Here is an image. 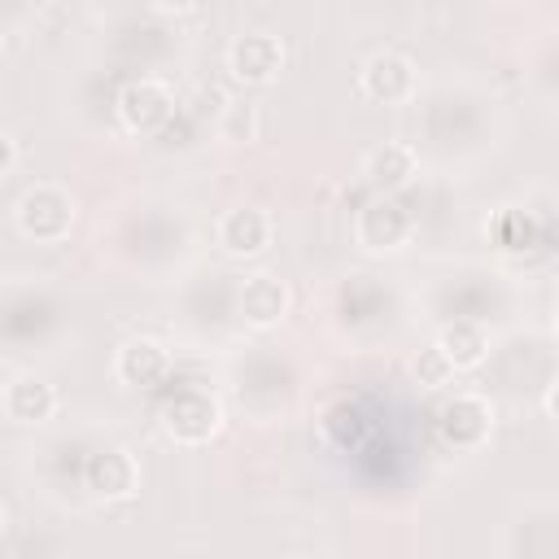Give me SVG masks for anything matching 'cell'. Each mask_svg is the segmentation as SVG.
I'll use <instances>...</instances> for the list:
<instances>
[{"label": "cell", "mask_w": 559, "mask_h": 559, "mask_svg": "<svg viewBox=\"0 0 559 559\" xmlns=\"http://www.w3.org/2000/svg\"><path fill=\"white\" fill-rule=\"evenodd\" d=\"M17 166V140L9 131H0V175H9Z\"/></svg>", "instance_id": "d6986e66"}, {"label": "cell", "mask_w": 559, "mask_h": 559, "mask_svg": "<svg viewBox=\"0 0 559 559\" xmlns=\"http://www.w3.org/2000/svg\"><path fill=\"white\" fill-rule=\"evenodd\" d=\"M0 537H4V502H0Z\"/></svg>", "instance_id": "ffe728a7"}, {"label": "cell", "mask_w": 559, "mask_h": 559, "mask_svg": "<svg viewBox=\"0 0 559 559\" xmlns=\"http://www.w3.org/2000/svg\"><path fill=\"white\" fill-rule=\"evenodd\" d=\"M358 92L376 105H406L419 92V70L402 48H376L358 70Z\"/></svg>", "instance_id": "8992f818"}, {"label": "cell", "mask_w": 559, "mask_h": 559, "mask_svg": "<svg viewBox=\"0 0 559 559\" xmlns=\"http://www.w3.org/2000/svg\"><path fill=\"white\" fill-rule=\"evenodd\" d=\"M253 127H258V114L249 109V105H227L223 114H218V131H223V140H249L253 135Z\"/></svg>", "instance_id": "ac0fdd59"}, {"label": "cell", "mask_w": 559, "mask_h": 559, "mask_svg": "<svg viewBox=\"0 0 559 559\" xmlns=\"http://www.w3.org/2000/svg\"><path fill=\"white\" fill-rule=\"evenodd\" d=\"M489 240L502 249V253H528L546 240V227L533 218V210H520V205H502L493 210L489 218Z\"/></svg>", "instance_id": "9a60e30c"}, {"label": "cell", "mask_w": 559, "mask_h": 559, "mask_svg": "<svg viewBox=\"0 0 559 559\" xmlns=\"http://www.w3.org/2000/svg\"><path fill=\"white\" fill-rule=\"evenodd\" d=\"M114 114L122 122V131L131 135H153L162 131L170 118H175V92L166 79L157 74H140V79H127L114 96Z\"/></svg>", "instance_id": "7a4b0ae2"}, {"label": "cell", "mask_w": 559, "mask_h": 559, "mask_svg": "<svg viewBox=\"0 0 559 559\" xmlns=\"http://www.w3.org/2000/svg\"><path fill=\"white\" fill-rule=\"evenodd\" d=\"M114 376L131 389H153L170 376V349L157 336H131L114 354Z\"/></svg>", "instance_id": "7c38bea8"}, {"label": "cell", "mask_w": 559, "mask_h": 559, "mask_svg": "<svg viewBox=\"0 0 559 559\" xmlns=\"http://www.w3.org/2000/svg\"><path fill=\"white\" fill-rule=\"evenodd\" d=\"M415 236V214L397 201V197H371L358 214H354V240L367 253H402Z\"/></svg>", "instance_id": "277c9868"}, {"label": "cell", "mask_w": 559, "mask_h": 559, "mask_svg": "<svg viewBox=\"0 0 559 559\" xmlns=\"http://www.w3.org/2000/svg\"><path fill=\"white\" fill-rule=\"evenodd\" d=\"M0 411L13 419V424H48L57 415V389L35 376V371H22L4 384L0 393Z\"/></svg>", "instance_id": "4fadbf2b"}, {"label": "cell", "mask_w": 559, "mask_h": 559, "mask_svg": "<svg viewBox=\"0 0 559 559\" xmlns=\"http://www.w3.org/2000/svg\"><path fill=\"white\" fill-rule=\"evenodd\" d=\"M419 175V153L406 140H380L376 148H367L362 157V179L380 192V197H397L402 188H411Z\"/></svg>", "instance_id": "8fae6325"}, {"label": "cell", "mask_w": 559, "mask_h": 559, "mask_svg": "<svg viewBox=\"0 0 559 559\" xmlns=\"http://www.w3.org/2000/svg\"><path fill=\"white\" fill-rule=\"evenodd\" d=\"M74 218H79V205H74L70 188L48 183V179H44V183H31V188L17 197V205H13L17 231H22L26 240H35V245H57V240H66L70 227H74Z\"/></svg>", "instance_id": "6da1fadb"}, {"label": "cell", "mask_w": 559, "mask_h": 559, "mask_svg": "<svg viewBox=\"0 0 559 559\" xmlns=\"http://www.w3.org/2000/svg\"><path fill=\"white\" fill-rule=\"evenodd\" d=\"M319 428H323V437H328L332 445H341V450H358V445L367 441V432H371V415H367L358 402L341 397V402H332V406L323 411Z\"/></svg>", "instance_id": "2e32d148"}, {"label": "cell", "mask_w": 559, "mask_h": 559, "mask_svg": "<svg viewBox=\"0 0 559 559\" xmlns=\"http://www.w3.org/2000/svg\"><path fill=\"white\" fill-rule=\"evenodd\" d=\"M293 310V288L275 275V271H253L240 280V293H236V314L258 328V332H271L288 319Z\"/></svg>", "instance_id": "ba28073f"}, {"label": "cell", "mask_w": 559, "mask_h": 559, "mask_svg": "<svg viewBox=\"0 0 559 559\" xmlns=\"http://www.w3.org/2000/svg\"><path fill=\"white\" fill-rule=\"evenodd\" d=\"M83 480L100 502H127L140 493V463L131 450L122 445H105L96 454H87L83 463Z\"/></svg>", "instance_id": "30bf717a"}, {"label": "cell", "mask_w": 559, "mask_h": 559, "mask_svg": "<svg viewBox=\"0 0 559 559\" xmlns=\"http://www.w3.org/2000/svg\"><path fill=\"white\" fill-rule=\"evenodd\" d=\"M493 402L476 389H459L437 406V432L450 450H480L493 432Z\"/></svg>", "instance_id": "3957f363"}, {"label": "cell", "mask_w": 559, "mask_h": 559, "mask_svg": "<svg viewBox=\"0 0 559 559\" xmlns=\"http://www.w3.org/2000/svg\"><path fill=\"white\" fill-rule=\"evenodd\" d=\"M223 61H227V74H231L236 83L262 87V83H275V79H280L284 61H288V48H284V39L271 35V31H240V35L227 44Z\"/></svg>", "instance_id": "5b68a950"}, {"label": "cell", "mask_w": 559, "mask_h": 559, "mask_svg": "<svg viewBox=\"0 0 559 559\" xmlns=\"http://www.w3.org/2000/svg\"><path fill=\"white\" fill-rule=\"evenodd\" d=\"M432 345H437L441 358L454 367V376H459V371H472V367H480V362L489 358V336H485V328H480V323H467V319L445 323Z\"/></svg>", "instance_id": "5bb4252c"}, {"label": "cell", "mask_w": 559, "mask_h": 559, "mask_svg": "<svg viewBox=\"0 0 559 559\" xmlns=\"http://www.w3.org/2000/svg\"><path fill=\"white\" fill-rule=\"evenodd\" d=\"M214 240L227 258H258L275 240V218L262 205H236L214 223Z\"/></svg>", "instance_id": "9c48e42d"}, {"label": "cell", "mask_w": 559, "mask_h": 559, "mask_svg": "<svg viewBox=\"0 0 559 559\" xmlns=\"http://www.w3.org/2000/svg\"><path fill=\"white\" fill-rule=\"evenodd\" d=\"M162 428H166V437H175L179 445H205V441L218 437V428H223V406H218V397H210L205 389H179V393L162 406Z\"/></svg>", "instance_id": "52a82bcc"}, {"label": "cell", "mask_w": 559, "mask_h": 559, "mask_svg": "<svg viewBox=\"0 0 559 559\" xmlns=\"http://www.w3.org/2000/svg\"><path fill=\"white\" fill-rule=\"evenodd\" d=\"M411 376H415L424 389H445V384L454 380V367L441 358L437 345H428V349H419V354L411 358Z\"/></svg>", "instance_id": "e0dca14e"}]
</instances>
